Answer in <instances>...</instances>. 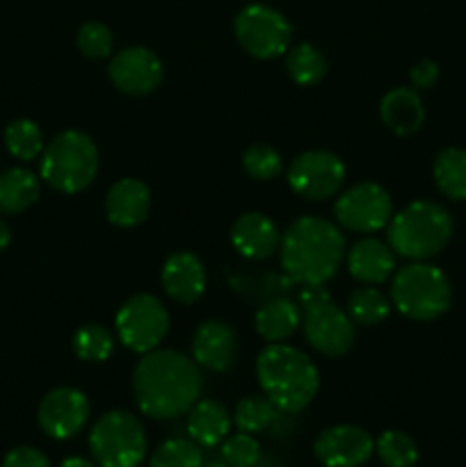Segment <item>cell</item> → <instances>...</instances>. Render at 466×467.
Segmentation results:
<instances>
[{
    "label": "cell",
    "instance_id": "33",
    "mask_svg": "<svg viewBox=\"0 0 466 467\" xmlns=\"http://www.w3.org/2000/svg\"><path fill=\"white\" fill-rule=\"evenodd\" d=\"M242 169L254 181H272V178L281 176L283 160L272 146L268 144H254L245 150L242 155Z\"/></svg>",
    "mask_w": 466,
    "mask_h": 467
},
{
    "label": "cell",
    "instance_id": "9",
    "mask_svg": "<svg viewBox=\"0 0 466 467\" xmlns=\"http://www.w3.org/2000/svg\"><path fill=\"white\" fill-rule=\"evenodd\" d=\"M238 44L256 59L281 57L292 39V26L279 9L254 3L240 9L233 23Z\"/></svg>",
    "mask_w": 466,
    "mask_h": 467
},
{
    "label": "cell",
    "instance_id": "8",
    "mask_svg": "<svg viewBox=\"0 0 466 467\" xmlns=\"http://www.w3.org/2000/svg\"><path fill=\"white\" fill-rule=\"evenodd\" d=\"M91 459L99 467H137L146 456V431L128 410H110L90 431Z\"/></svg>",
    "mask_w": 466,
    "mask_h": 467
},
{
    "label": "cell",
    "instance_id": "15",
    "mask_svg": "<svg viewBox=\"0 0 466 467\" xmlns=\"http://www.w3.org/2000/svg\"><path fill=\"white\" fill-rule=\"evenodd\" d=\"M313 454L324 467H361L375 454V441L355 424H336L315 438Z\"/></svg>",
    "mask_w": 466,
    "mask_h": 467
},
{
    "label": "cell",
    "instance_id": "26",
    "mask_svg": "<svg viewBox=\"0 0 466 467\" xmlns=\"http://www.w3.org/2000/svg\"><path fill=\"white\" fill-rule=\"evenodd\" d=\"M5 146L12 158L30 162L44 153V132L32 119H16L5 128Z\"/></svg>",
    "mask_w": 466,
    "mask_h": 467
},
{
    "label": "cell",
    "instance_id": "1",
    "mask_svg": "<svg viewBox=\"0 0 466 467\" xmlns=\"http://www.w3.org/2000/svg\"><path fill=\"white\" fill-rule=\"evenodd\" d=\"M201 388L204 379L199 365L174 349L149 351L132 372L137 409L154 420L185 415L199 401Z\"/></svg>",
    "mask_w": 466,
    "mask_h": 467
},
{
    "label": "cell",
    "instance_id": "30",
    "mask_svg": "<svg viewBox=\"0 0 466 467\" xmlns=\"http://www.w3.org/2000/svg\"><path fill=\"white\" fill-rule=\"evenodd\" d=\"M73 354L87 363H105L112 356V333L101 324H85L73 333Z\"/></svg>",
    "mask_w": 466,
    "mask_h": 467
},
{
    "label": "cell",
    "instance_id": "36",
    "mask_svg": "<svg viewBox=\"0 0 466 467\" xmlns=\"http://www.w3.org/2000/svg\"><path fill=\"white\" fill-rule=\"evenodd\" d=\"M3 467H50L48 456L37 447H14L3 459Z\"/></svg>",
    "mask_w": 466,
    "mask_h": 467
},
{
    "label": "cell",
    "instance_id": "3",
    "mask_svg": "<svg viewBox=\"0 0 466 467\" xmlns=\"http://www.w3.org/2000/svg\"><path fill=\"white\" fill-rule=\"evenodd\" d=\"M263 395L277 406L279 413L295 415L315 400L320 374L313 360L297 347L274 342L259 354L256 360Z\"/></svg>",
    "mask_w": 466,
    "mask_h": 467
},
{
    "label": "cell",
    "instance_id": "24",
    "mask_svg": "<svg viewBox=\"0 0 466 467\" xmlns=\"http://www.w3.org/2000/svg\"><path fill=\"white\" fill-rule=\"evenodd\" d=\"M39 178L30 169H7L0 173V214L26 213L39 199Z\"/></svg>",
    "mask_w": 466,
    "mask_h": 467
},
{
    "label": "cell",
    "instance_id": "32",
    "mask_svg": "<svg viewBox=\"0 0 466 467\" xmlns=\"http://www.w3.org/2000/svg\"><path fill=\"white\" fill-rule=\"evenodd\" d=\"M204 465V454L195 441L185 438H172L164 441L151 456L149 467H201Z\"/></svg>",
    "mask_w": 466,
    "mask_h": 467
},
{
    "label": "cell",
    "instance_id": "12",
    "mask_svg": "<svg viewBox=\"0 0 466 467\" xmlns=\"http://www.w3.org/2000/svg\"><path fill=\"white\" fill-rule=\"evenodd\" d=\"M334 214L347 231L375 233L391 222L393 199L377 182H359L338 196Z\"/></svg>",
    "mask_w": 466,
    "mask_h": 467
},
{
    "label": "cell",
    "instance_id": "31",
    "mask_svg": "<svg viewBox=\"0 0 466 467\" xmlns=\"http://www.w3.org/2000/svg\"><path fill=\"white\" fill-rule=\"evenodd\" d=\"M375 451L387 467H414L418 461V445L405 431L388 429L375 441Z\"/></svg>",
    "mask_w": 466,
    "mask_h": 467
},
{
    "label": "cell",
    "instance_id": "28",
    "mask_svg": "<svg viewBox=\"0 0 466 467\" xmlns=\"http://www.w3.org/2000/svg\"><path fill=\"white\" fill-rule=\"evenodd\" d=\"M279 410L272 401L265 395H249L242 397L236 404V410H233V422L240 431L245 433H263L277 422Z\"/></svg>",
    "mask_w": 466,
    "mask_h": 467
},
{
    "label": "cell",
    "instance_id": "17",
    "mask_svg": "<svg viewBox=\"0 0 466 467\" xmlns=\"http://www.w3.org/2000/svg\"><path fill=\"white\" fill-rule=\"evenodd\" d=\"M160 283L169 299L178 301V304H195L206 292L208 276H206L204 263L195 254L176 251L164 260Z\"/></svg>",
    "mask_w": 466,
    "mask_h": 467
},
{
    "label": "cell",
    "instance_id": "22",
    "mask_svg": "<svg viewBox=\"0 0 466 467\" xmlns=\"http://www.w3.org/2000/svg\"><path fill=\"white\" fill-rule=\"evenodd\" d=\"M231 431V413L215 400H199L187 410V433L199 447H215Z\"/></svg>",
    "mask_w": 466,
    "mask_h": 467
},
{
    "label": "cell",
    "instance_id": "37",
    "mask_svg": "<svg viewBox=\"0 0 466 467\" xmlns=\"http://www.w3.org/2000/svg\"><path fill=\"white\" fill-rule=\"evenodd\" d=\"M439 80V64L432 59H420L411 67L409 82L416 91L418 89H432Z\"/></svg>",
    "mask_w": 466,
    "mask_h": 467
},
{
    "label": "cell",
    "instance_id": "27",
    "mask_svg": "<svg viewBox=\"0 0 466 467\" xmlns=\"http://www.w3.org/2000/svg\"><path fill=\"white\" fill-rule=\"evenodd\" d=\"M391 313V301L373 285L356 287L347 299V315L361 327H377Z\"/></svg>",
    "mask_w": 466,
    "mask_h": 467
},
{
    "label": "cell",
    "instance_id": "6",
    "mask_svg": "<svg viewBox=\"0 0 466 467\" xmlns=\"http://www.w3.org/2000/svg\"><path fill=\"white\" fill-rule=\"evenodd\" d=\"M391 304L414 322H432L448 313L452 287L443 269L429 263H411L397 269L391 283Z\"/></svg>",
    "mask_w": 466,
    "mask_h": 467
},
{
    "label": "cell",
    "instance_id": "40",
    "mask_svg": "<svg viewBox=\"0 0 466 467\" xmlns=\"http://www.w3.org/2000/svg\"><path fill=\"white\" fill-rule=\"evenodd\" d=\"M201 467H228V465L224 459H215V461H208V463H204Z\"/></svg>",
    "mask_w": 466,
    "mask_h": 467
},
{
    "label": "cell",
    "instance_id": "18",
    "mask_svg": "<svg viewBox=\"0 0 466 467\" xmlns=\"http://www.w3.org/2000/svg\"><path fill=\"white\" fill-rule=\"evenodd\" d=\"M231 244L242 258L268 260L281 246V233L263 213H245L233 222Z\"/></svg>",
    "mask_w": 466,
    "mask_h": 467
},
{
    "label": "cell",
    "instance_id": "38",
    "mask_svg": "<svg viewBox=\"0 0 466 467\" xmlns=\"http://www.w3.org/2000/svg\"><path fill=\"white\" fill-rule=\"evenodd\" d=\"M9 240H12V233H9L7 222L0 217V251H5L9 246Z\"/></svg>",
    "mask_w": 466,
    "mask_h": 467
},
{
    "label": "cell",
    "instance_id": "5",
    "mask_svg": "<svg viewBox=\"0 0 466 467\" xmlns=\"http://www.w3.org/2000/svg\"><path fill=\"white\" fill-rule=\"evenodd\" d=\"M39 173L46 185L62 194H78L99 173V149L82 130H64L41 153Z\"/></svg>",
    "mask_w": 466,
    "mask_h": 467
},
{
    "label": "cell",
    "instance_id": "7",
    "mask_svg": "<svg viewBox=\"0 0 466 467\" xmlns=\"http://www.w3.org/2000/svg\"><path fill=\"white\" fill-rule=\"evenodd\" d=\"M300 299L306 342L329 358L345 356L356 340V327L350 315L332 299L324 285H304Z\"/></svg>",
    "mask_w": 466,
    "mask_h": 467
},
{
    "label": "cell",
    "instance_id": "23",
    "mask_svg": "<svg viewBox=\"0 0 466 467\" xmlns=\"http://www.w3.org/2000/svg\"><path fill=\"white\" fill-rule=\"evenodd\" d=\"M256 331L265 342H283L302 327V308L286 296L270 299L256 310Z\"/></svg>",
    "mask_w": 466,
    "mask_h": 467
},
{
    "label": "cell",
    "instance_id": "4",
    "mask_svg": "<svg viewBox=\"0 0 466 467\" xmlns=\"http://www.w3.org/2000/svg\"><path fill=\"white\" fill-rule=\"evenodd\" d=\"M388 246L414 263L434 258L452 237V217L434 201H414L388 222Z\"/></svg>",
    "mask_w": 466,
    "mask_h": 467
},
{
    "label": "cell",
    "instance_id": "2",
    "mask_svg": "<svg viewBox=\"0 0 466 467\" xmlns=\"http://www.w3.org/2000/svg\"><path fill=\"white\" fill-rule=\"evenodd\" d=\"M281 269L292 283L324 285L336 276L345 255V237L323 217H300L281 235Z\"/></svg>",
    "mask_w": 466,
    "mask_h": 467
},
{
    "label": "cell",
    "instance_id": "19",
    "mask_svg": "<svg viewBox=\"0 0 466 467\" xmlns=\"http://www.w3.org/2000/svg\"><path fill=\"white\" fill-rule=\"evenodd\" d=\"M151 192L137 178H122L105 196V214L119 228H135L149 217Z\"/></svg>",
    "mask_w": 466,
    "mask_h": 467
},
{
    "label": "cell",
    "instance_id": "13",
    "mask_svg": "<svg viewBox=\"0 0 466 467\" xmlns=\"http://www.w3.org/2000/svg\"><path fill=\"white\" fill-rule=\"evenodd\" d=\"M90 420V400L76 388H55L41 400L37 422L53 441H69L85 429Z\"/></svg>",
    "mask_w": 466,
    "mask_h": 467
},
{
    "label": "cell",
    "instance_id": "29",
    "mask_svg": "<svg viewBox=\"0 0 466 467\" xmlns=\"http://www.w3.org/2000/svg\"><path fill=\"white\" fill-rule=\"evenodd\" d=\"M286 68L292 82H297L302 87H311L318 85L324 78V73H327V59H324V55L313 44H297L295 48L288 50Z\"/></svg>",
    "mask_w": 466,
    "mask_h": 467
},
{
    "label": "cell",
    "instance_id": "21",
    "mask_svg": "<svg viewBox=\"0 0 466 467\" xmlns=\"http://www.w3.org/2000/svg\"><path fill=\"white\" fill-rule=\"evenodd\" d=\"M379 117L384 126L400 137L414 135L425 121V108L414 87H396L387 91L379 103Z\"/></svg>",
    "mask_w": 466,
    "mask_h": 467
},
{
    "label": "cell",
    "instance_id": "39",
    "mask_svg": "<svg viewBox=\"0 0 466 467\" xmlns=\"http://www.w3.org/2000/svg\"><path fill=\"white\" fill-rule=\"evenodd\" d=\"M59 467H96V465L91 463V461L80 459V456H71V459H64Z\"/></svg>",
    "mask_w": 466,
    "mask_h": 467
},
{
    "label": "cell",
    "instance_id": "25",
    "mask_svg": "<svg viewBox=\"0 0 466 467\" xmlns=\"http://www.w3.org/2000/svg\"><path fill=\"white\" fill-rule=\"evenodd\" d=\"M432 176L443 196L452 201H466V150H441L434 160Z\"/></svg>",
    "mask_w": 466,
    "mask_h": 467
},
{
    "label": "cell",
    "instance_id": "11",
    "mask_svg": "<svg viewBox=\"0 0 466 467\" xmlns=\"http://www.w3.org/2000/svg\"><path fill=\"white\" fill-rule=\"evenodd\" d=\"M345 182V164L329 150H306L288 167V185L306 201H324L336 196Z\"/></svg>",
    "mask_w": 466,
    "mask_h": 467
},
{
    "label": "cell",
    "instance_id": "20",
    "mask_svg": "<svg viewBox=\"0 0 466 467\" xmlns=\"http://www.w3.org/2000/svg\"><path fill=\"white\" fill-rule=\"evenodd\" d=\"M347 269L359 283L379 285L396 272V251L388 246V242L365 237L347 254Z\"/></svg>",
    "mask_w": 466,
    "mask_h": 467
},
{
    "label": "cell",
    "instance_id": "10",
    "mask_svg": "<svg viewBox=\"0 0 466 467\" xmlns=\"http://www.w3.org/2000/svg\"><path fill=\"white\" fill-rule=\"evenodd\" d=\"M114 327L123 347L135 354H149L169 333V313L154 295H135L119 308Z\"/></svg>",
    "mask_w": 466,
    "mask_h": 467
},
{
    "label": "cell",
    "instance_id": "34",
    "mask_svg": "<svg viewBox=\"0 0 466 467\" xmlns=\"http://www.w3.org/2000/svg\"><path fill=\"white\" fill-rule=\"evenodd\" d=\"M112 32L108 26L99 21L82 23L80 30H78L76 44L85 57L90 59H105L112 53Z\"/></svg>",
    "mask_w": 466,
    "mask_h": 467
},
{
    "label": "cell",
    "instance_id": "35",
    "mask_svg": "<svg viewBox=\"0 0 466 467\" xmlns=\"http://www.w3.org/2000/svg\"><path fill=\"white\" fill-rule=\"evenodd\" d=\"M222 459L228 467H256L260 461V445L251 433L227 436L222 442Z\"/></svg>",
    "mask_w": 466,
    "mask_h": 467
},
{
    "label": "cell",
    "instance_id": "14",
    "mask_svg": "<svg viewBox=\"0 0 466 467\" xmlns=\"http://www.w3.org/2000/svg\"><path fill=\"white\" fill-rule=\"evenodd\" d=\"M110 82L122 94L146 96L155 91L163 82L164 68L158 55L144 46H131L123 48L110 59L108 67Z\"/></svg>",
    "mask_w": 466,
    "mask_h": 467
},
{
    "label": "cell",
    "instance_id": "16",
    "mask_svg": "<svg viewBox=\"0 0 466 467\" xmlns=\"http://www.w3.org/2000/svg\"><path fill=\"white\" fill-rule=\"evenodd\" d=\"M238 337L227 322L210 319L192 337V360L208 372L222 374L236 363Z\"/></svg>",
    "mask_w": 466,
    "mask_h": 467
}]
</instances>
